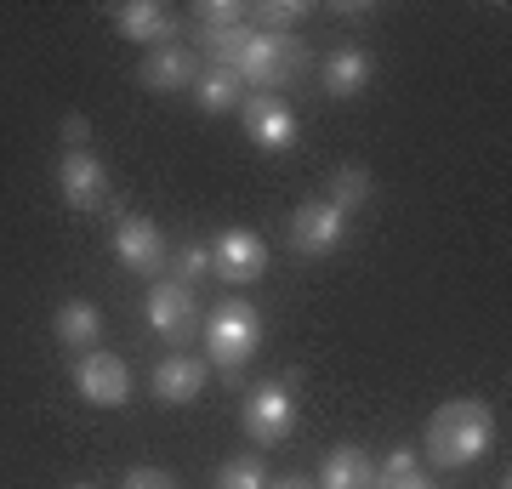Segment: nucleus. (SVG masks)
<instances>
[{
  "label": "nucleus",
  "mask_w": 512,
  "mask_h": 489,
  "mask_svg": "<svg viewBox=\"0 0 512 489\" xmlns=\"http://www.w3.org/2000/svg\"><path fill=\"white\" fill-rule=\"evenodd\" d=\"M495 444V416L484 399H450L433 410L427 421V438H421V455L433 461L439 472H456V467H473L484 461Z\"/></svg>",
  "instance_id": "1"
},
{
  "label": "nucleus",
  "mask_w": 512,
  "mask_h": 489,
  "mask_svg": "<svg viewBox=\"0 0 512 489\" xmlns=\"http://www.w3.org/2000/svg\"><path fill=\"white\" fill-rule=\"evenodd\" d=\"M205 353H211V364L222 370V381L228 387H239V370L256 359V347H262V313L251 308V302H239V296H228V302H217L211 308V319H205Z\"/></svg>",
  "instance_id": "2"
},
{
  "label": "nucleus",
  "mask_w": 512,
  "mask_h": 489,
  "mask_svg": "<svg viewBox=\"0 0 512 489\" xmlns=\"http://www.w3.org/2000/svg\"><path fill=\"white\" fill-rule=\"evenodd\" d=\"M200 40H205V52L217 57V69H228L239 86H274V80H285V52H279V40L251 29V23H239L228 35H200Z\"/></svg>",
  "instance_id": "3"
},
{
  "label": "nucleus",
  "mask_w": 512,
  "mask_h": 489,
  "mask_svg": "<svg viewBox=\"0 0 512 489\" xmlns=\"http://www.w3.org/2000/svg\"><path fill=\"white\" fill-rule=\"evenodd\" d=\"M143 308H148L154 336H160L171 353H183V347L194 342V330H200V302H194V290L188 285H177V279H154Z\"/></svg>",
  "instance_id": "4"
},
{
  "label": "nucleus",
  "mask_w": 512,
  "mask_h": 489,
  "mask_svg": "<svg viewBox=\"0 0 512 489\" xmlns=\"http://www.w3.org/2000/svg\"><path fill=\"white\" fill-rule=\"evenodd\" d=\"M239 427L251 444H285L296 433V399L285 381H262L251 399L239 404Z\"/></svg>",
  "instance_id": "5"
},
{
  "label": "nucleus",
  "mask_w": 512,
  "mask_h": 489,
  "mask_svg": "<svg viewBox=\"0 0 512 489\" xmlns=\"http://www.w3.org/2000/svg\"><path fill=\"white\" fill-rule=\"evenodd\" d=\"M239 120H245V137H251L256 148H268V154H285V148H296V137H302L291 103L274 97V91H251V97L239 103Z\"/></svg>",
  "instance_id": "6"
},
{
  "label": "nucleus",
  "mask_w": 512,
  "mask_h": 489,
  "mask_svg": "<svg viewBox=\"0 0 512 489\" xmlns=\"http://www.w3.org/2000/svg\"><path fill=\"white\" fill-rule=\"evenodd\" d=\"M57 194H63L69 211H86V217L109 205V171H103V160L92 148H69L57 160Z\"/></svg>",
  "instance_id": "7"
},
{
  "label": "nucleus",
  "mask_w": 512,
  "mask_h": 489,
  "mask_svg": "<svg viewBox=\"0 0 512 489\" xmlns=\"http://www.w3.org/2000/svg\"><path fill=\"white\" fill-rule=\"evenodd\" d=\"M74 387H80V399L97 404V410H120V404L131 399V370L120 353H80V364H74Z\"/></svg>",
  "instance_id": "8"
},
{
  "label": "nucleus",
  "mask_w": 512,
  "mask_h": 489,
  "mask_svg": "<svg viewBox=\"0 0 512 489\" xmlns=\"http://www.w3.org/2000/svg\"><path fill=\"white\" fill-rule=\"evenodd\" d=\"M211 273H222L228 285H256L268 273V239L251 228H228L211 239Z\"/></svg>",
  "instance_id": "9"
},
{
  "label": "nucleus",
  "mask_w": 512,
  "mask_h": 489,
  "mask_svg": "<svg viewBox=\"0 0 512 489\" xmlns=\"http://www.w3.org/2000/svg\"><path fill=\"white\" fill-rule=\"evenodd\" d=\"M342 239H348V217H342L336 205H325V200H308L291 217V251L302 256V262H325Z\"/></svg>",
  "instance_id": "10"
},
{
  "label": "nucleus",
  "mask_w": 512,
  "mask_h": 489,
  "mask_svg": "<svg viewBox=\"0 0 512 489\" xmlns=\"http://www.w3.org/2000/svg\"><path fill=\"white\" fill-rule=\"evenodd\" d=\"M114 256L126 262L131 273H143V279H154V273L165 268V234L154 228V217H137V211H120L114 217Z\"/></svg>",
  "instance_id": "11"
},
{
  "label": "nucleus",
  "mask_w": 512,
  "mask_h": 489,
  "mask_svg": "<svg viewBox=\"0 0 512 489\" xmlns=\"http://www.w3.org/2000/svg\"><path fill=\"white\" fill-rule=\"evenodd\" d=\"M114 29L131 40V46H171V35H177V12L171 6H160V0H120L114 6Z\"/></svg>",
  "instance_id": "12"
},
{
  "label": "nucleus",
  "mask_w": 512,
  "mask_h": 489,
  "mask_svg": "<svg viewBox=\"0 0 512 489\" xmlns=\"http://www.w3.org/2000/svg\"><path fill=\"white\" fill-rule=\"evenodd\" d=\"M205 381H211V364L205 359H194V353H165V359L154 364L148 387H154L160 404H194L205 393Z\"/></svg>",
  "instance_id": "13"
},
{
  "label": "nucleus",
  "mask_w": 512,
  "mask_h": 489,
  "mask_svg": "<svg viewBox=\"0 0 512 489\" xmlns=\"http://www.w3.org/2000/svg\"><path fill=\"white\" fill-rule=\"evenodd\" d=\"M200 57L188 52L183 40H171V46H154V52L143 57V69H137V80H143V91H188L194 80H200Z\"/></svg>",
  "instance_id": "14"
},
{
  "label": "nucleus",
  "mask_w": 512,
  "mask_h": 489,
  "mask_svg": "<svg viewBox=\"0 0 512 489\" xmlns=\"http://www.w3.org/2000/svg\"><path fill=\"white\" fill-rule=\"evenodd\" d=\"M370 74H376V63H370L365 46H336V52L325 57V69H319V86H325L330 97H359V91L370 86Z\"/></svg>",
  "instance_id": "15"
},
{
  "label": "nucleus",
  "mask_w": 512,
  "mask_h": 489,
  "mask_svg": "<svg viewBox=\"0 0 512 489\" xmlns=\"http://www.w3.org/2000/svg\"><path fill=\"white\" fill-rule=\"evenodd\" d=\"M52 336L69 347V353H92L97 336H103V313H97L86 296H69V302L52 313Z\"/></svg>",
  "instance_id": "16"
},
{
  "label": "nucleus",
  "mask_w": 512,
  "mask_h": 489,
  "mask_svg": "<svg viewBox=\"0 0 512 489\" xmlns=\"http://www.w3.org/2000/svg\"><path fill=\"white\" fill-rule=\"evenodd\" d=\"M319 489H376V461H370L359 444H336V450L325 455Z\"/></svg>",
  "instance_id": "17"
},
{
  "label": "nucleus",
  "mask_w": 512,
  "mask_h": 489,
  "mask_svg": "<svg viewBox=\"0 0 512 489\" xmlns=\"http://www.w3.org/2000/svg\"><path fill=\"white\" fill-rule=\"evenodd\" d=\"M194 103H200V114H239V103H245V86H239L228 69H217V63H205L200 80H194Z\"/></svg>",
  "instance_id": "18"
},
{
  "label": "nucleus",
  "mask_w": 512,
  "mask_h": 489,
  "mask_svg": "<svg viewBox=\"0 0 512 489\" xmlns=\"http://www.w3.org/2000/svg\"><path fill=\"white\" fill-rule=\"evenodd\" d=\"M370 194H376V182H370L365 165H336V171H330V200L325 205H336V211L348 217V211L370 205Z\"/></svg>",
  "instance_id": "19"
},
{
  "label": "nucleus",
  "mask_w": 512,
  "mask_h": 489,
  "mask_svg": "<svg viewBox=\"0 0 512 489\" xmlns=\"http://www.w3.org/2000/svg\"><path fill=\"white\" fill-rule=\"evenodd\" d=\"M251 18H256V29H262V35H291L296 23L308 18V6H302V0H262V6H251Z\"/></svg>",
  "instance_id": "20"
},
{
  "label": "nucleus",
  "mask_w": 512,
  "mask_h": 489,
  "mask_svg": "<svg viewBox=\"0 0 512 489\" xmlns=\"http://www.w3.org/2000/svg\"><path fill=\"white\" fill-rule=\"evenodd\" d=\"M217 489H268V467H262V455H234V461H222Z\"/></svg>",
  "instance_id": "21"
},
{
  "label": "nucleus",
  "mask_w": 512,
  "mask_h": 489,
  "mask_svg": "<svg viewBox=\"0 0 512 489\" xmlns=\"http://www.w3.org/2000/svg\"><path fill=\"white\" fill-rule=\"evenodd\" d=\"M194 12H200L205 35H228V29H239V23L251 18V6H239V0H200Z\"/></svg>",
  "instance_id": "22"
},
{
  "label": "nucleus",
  "mask_w": 512,
  "mask_h": 489,
  "mask_svg": "<svg viewBox=\"0 0 512 489\" xmlns=\"http://www.w3.org/2000/svg\"><path fill=\"white\" fill-rule=\"evenodd\" d=\"M205 273H211V245H183V256H177V285H200Z\"/></svg>",
  "instance_id": "23"
},
{
  "label": "nucleus",
  "mask_w": 512,
  "mask_h": 489,
  "mask_svg": "<svg viewBox=\"0 0 512 489\" xmlns=\"http://www.w3.org/2000/svg\"><path fill=\"white\" fill-rule=\"evenodd\" d=\"M410 472H421V450L416 444H399V450L376 467V484H382V478H410Z\"/></svg>",
  "instance_id": "24"
},
{
  "label": "nucleus",
  "mask_w": 512,
  "mask_h": 489,
  "mask_svg": "<svg viewBox=\"0 0 512 489\" xmlns=\"http://www.w3.org/2000/svg\"><path fill=\"white\" fill-rule=\"evenodd\" d=\"M126 489H177V478L160 467H131L126 472Z\"/></svg>",
  "instance_id": "25"
},
{
  "label": "nucleus",
  "mask_w": 512,
  "mask_h": 489,
  "mask_svg": "<svg viewBox=\"0 0 512 489\" xmlns=\"http://www.w3.org/2000/svg\"><path fill=\"white\" fill-rule=\"evenodd\" d=\"M63 143L86 148V143H92V120H86V114H63Z\"/></svg>",
  "instance_id": "26"
},
{
  "label": "nucleus",
  "mask_w": 512,
  "mask_h": 489,
  "mask_svg": "<svg viewBox=\"0 0 512 489\" xmlns=\"http://www.w3.org/2000/svg\"><path fill=\"white\" fill-rule=\"evenodd\" d=\"M376 489H433V478H421V472H410V478H382Z\"/></svg>",
  "instance_id": "27"
},
{
  "label": "nucleus",
  "mask_w": 512,
  "mask_h": 489,
  "mask_svg": "<svg viewBox=\"0 0 512 489\" xmlns=\"http://www.w3.org/2000/svg\"><path fill=\"white\" fill-rule=\"evenodd\" d=\"M336 18H348V23H359V18H370V6H359V0H348V6H330Z\"/></svg>",
  "instance_id": "28"
},
{
  "label": "nucleus",
  "mask_w": 512,
  "mask_h": 489,
  "mask_svg": "<svg viewBox=\"0 0 512 489\" xmlns=\"http://www.w3.org/2000/svg\"><path fill=\"white\" fill-rule=\"evenodd\" d=\"M268 489H313L308 478H279V484H268Z\"/></svg>",
  "instance_id": "29"
},
{
  "label": "nucleus",
  "mask_w": 512,
  "mask_h": 489,
  "mask_svg": "<svg viewBox=\"0 0 512 489\" xmlns=\"http://www.w3.org/2000/svg\"><path fill=\"white\" fill-rule=\"evenodd\" d=\"M74 489H92V484H74Z\"/></svg>",
  "instance_id": "30"
},
{
  "label": "nucleus",
  "mask_w": 512,
  "mask_h": 489,
  "mask_svg": "<svg viewBox=\"0 0 512 489\" xmlns=\"http://www.w3.org/2000/svg\"><path fill=\"white\" fill-rule=\"evenodd\" d=\"M501 489H507V484H501Z\"/></svg>",
  "instance_id": "31"
}]
</instances>
